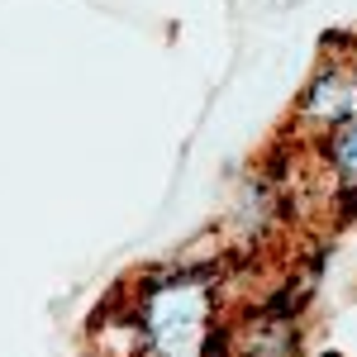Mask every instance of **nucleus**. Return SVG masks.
Returning a JSON list of instances; mask_svg holds the SVG:
<instances>
[{"instance_id": "obj_1", "label": "nucleus", "mask_w": 357, "mask_h": 357, "mask_svg": "<svg viewBox=\"0 0 357 357\" xmlns=\"http://www.w3.org/2000/svg\"><path fill=\"white\" fill-rule=\"evenodd\" d=\"M148 333L162 357H195L205 338V291L191 281L167 286L148 305Z\"/></svg>"}, {"instance_id": "obj_2", "label": "nucleus", "mask_w": 357, "mask_h": 357, "mask_svg": "<svg viewBox=\"0 0 357 357\" xmlns=\"http://www.w3.org/2000/svg\"><path fill=\"white\" fill-rule=\"evenodd\" d=\"M333 162H338V172H343V181L357 186V114L338 129V138H333Z\"/></svg>"}]
</instances>
